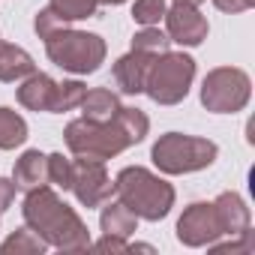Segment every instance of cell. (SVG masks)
<instances>
[{
	"label": "cell",
	"instance_id": "28",
	"mask_svg": "<svg viewBox=\"0 0 255 255\" xmlns=\"http://www.w3.org/2000/svg\"><path fill=\"white\" fill-rule=\"evenodd\" d=\"M15 192H18V186H15V180H9V177H0V213H3L12 201H15Z\"/></svg>",
	"mask_w": 255,
	"mask_h": 255
},
{
	"label": "cell",
	"instance_id": "10",
	"mask_svg": "<svg viewBox=\"0 0 255 255\" xmlns=\"http://www.w3.org/2000/svg\"><path fill=\"white\" fill-rule=\"evenodd\" d=\"M162 21H165L168 39L177 42V45H186V48L201 45L207 39V33H210L207 18L198 12V6H189V3H171V6H165Z\"/></svg>",
	"mask_w": 255,
	"mask_h": 255
},
{
	"label": "cell",
	"instance_id": "13",
	"mask_svg": "<svg viewBox=\"0 0 255 255\" xmlns=\"http://www.w3.org/2000/svg\"><path fill=\"white\" fill-rule=\"evenodd\" d=\"M54 90H57V81L45 72H30L21 87H18V102L30 111H51L54 105Z\"/></svg>",
	"mask_w": 255,
	"mask_h": 255
},
{
	"label": "cell",
	"instance_id": "7",
	"mask_svg": "<svg viewBox=\"0 0 255 255\" xmlns=\"http://www.w3.org/2000/svg\"><path fill=\"white\" fill-rule=\"evenodd\" d=\"M252 96V81L237 66H216L201 81V105L213 114H237Z\"/></svg>",
	"mask_w": 255,
	"mask_h": 255
},
{
	"label": "cell",
	"instance_id": "4",
	"mask_svg": "<svg viewBox=\"0 0 255 255\" xmlns=\"http://www.w3.org/2000/svg\"><path fill=\"white\" fill-rule=\"evenodd\" d=\"M45 54L54 66H60L72 75H90L105 63L108 45L99 33L60 27L51 36H45Z\"/></svg>",
	"mask_w": 255,
	"mask_h": 255
},
{
	"label": "cell",
	"instance_id": "21",
	"mask_svg": "<svg viewBox=\"0 0 255 255\" xmlns=\"http://www.w3.org/2000/svg\"><path fill=\"white\" fill-rule=\"evenodd\" d=\"M84 93H87V84H81V81H57L51 114H63V111L78 108L81 99H84Z\"/></svg>",
	"mask_w": 255,
	"mask_h": 255
},
{
	"label": "cell",
	"instance_id": "9",
	"mask_svg": "<svg viewBox=\"0 0 255 255\" xmlns=\"http://www.w3.org/2000/svg\"><path fill=\"white\" fill-rule=\"evenodd\" d=\"M219 237H222V225H219L216 210H213L210 201H192L180 213V219H177V240L183 246L198 249V246H210Z\"/></svg>",
	"mask_w": 255,
	"mask_h": 255
},
{
	"label": "cell",
	"instance_id": "24",
	"mask_svg": "<svg viewBox=\"0 0 255 255\" xmlns=\"http://www.w3.org/2000/svg\"><path fill=\"white\" fill-rule=\"evenodd\" d=\"M72 177V159L63 153H48V183L57 189H69Z\"/></svg>",
	"mask_w": 255,
	"mask_h": 255
},
{
	"label": "cell",
	"instance_id": "12",
	"mask_svg": "<svg viewBox=\"0 0 255 255\" xmlns=\"http://www.w3.org/2000/svg\"><path fill=\"white\" fill-rule=\"evenodd\" d=\"M210 204H213L216 219H219V225H222V237H225V234H228V237H237V234H243V231L249 228V207H246V201H243L237 192H222V195H216Z\"/></svg>",
	"mask_w": 255,
	"mask_h": 255
},
{
	"label": "cell",
	"instance_id": "11",
	"mask_svg": "<svg viewBox=\"0 0 255 255\" xmlns=\"http://www.w3.org/2000/svg\"><path fill=\"white\" fill-rule=\"evenodd\" d=\"M150 63H153V54H144V51H135V48L129 54L117 57V63L111 66V75H114V84L120 87V93H126V96L144 93Z\"/></svg>",
	"mask_w": 255,
	"mask_h": 255
},
{
	"label": "cell",
	"instance_id": "2",
	"mask_svg": "<svg viewBox=\"0 0 255 255\" xmlns=\"http://www.w3.org/2000/svg\"><path fill=\"white\" fill-rule=\"evenodd\" d=\"M21 216H24L27 228H33L48 246H54L60 252L90 249V231H87L84 219L51 189V183L27 189Z\"/></svg>",
	"mask_w": 255,
	"mask_h": 255
},
{
	"label": "cell",
	"instance_id": "27",
	"mask_svg": "<svg viewBox=\"0 0 255 255\" xmlns=\"http://www.w3.org/2000/svg\"><path fill=\"white\" fill-rule=\"evenodd\" d=\"M213 6L219 12H228V15H237V12H246L255 6V0H213Z\"/></svg>",
	"mask_w": 255,
	"mask_h": 255
},
{
	"label": "cell",
	"instance_id": "18",
	"mask_svg": "<svg viewBox=\"0 0 255 255\" xmlns=\"http://www.w3.org/2000/svg\"><path fill=\"white\" fill-rule=\"evenodd\" d=\"M27 141V120L6 108V105H0V150H15Z\"/></svg>",
	"mask_w": 255,
	"mask_h": 255
},
{
	"label": "cell",
	"instance_id": "1",
	"mask_svg": "<svg viewBox=\"0 0 255 255\" xmlns=\"http://www.w3.org/2000/svg\"><path fill=\"white\" fill-rule=\"evenodd\" d=\"M150 132V120L141 108H126L120 105V111L111 120H87L78 117L72 123H66V147L75 156L84 159H111L117 153H123L126 147H132L138 141H144V135Z\"/></svg>",
	"mask_w": 255,
	"mask_h": 255
},
{
	"label": "cell",
	"instance_id": "15",
	"mask_svg": "<svg viewBox=\"0 0 255 255\" xmlns=\"http://www.w3.org/2000/svg\"><path fill=\"white\" fill-rule=\"evenodd\" d=\"M99 228L102 234H117V237H132L138 231V216L126 207L123 201H105L99 213Z\"/></svg>",
	"mask_w": 255,
	"mask_h": 255
},
{
	"label": "cell",
	"instance_id": "17",
	"mask_svg": "<svg viewBox=\"0 0 255 255\" xmlns=\"http://www.w3.org/2000/svg\"><path fill=\"white\" fill-rule=\"evenodd\" d=\"M78 108L84 111L81 117H87V120H111L120 111V99L108 87H93V90L84 93V99H81Z\"/></svg>",
	"mask_w": 255,
	"mask_h": 255
},
{
	"label": "cell",
	"instance_id": "3",
	"mask_svg": "<svg viewBox=\"0 0 255 255\" xmlns=\"http://www.w3.org/2000/svg\"><path fill=\"white\" fill-rule=\"evenodd\" d=\"M114 195L117 201H123L138 219L147 222H159L171 213L174 207V186L168 180H162L159 174H153L144 165H126L117 171L114 177Z\"/></svg>",
	"mask_w": 255,
	"mask_h": 255
},
{
	"label": "cell",
	"instance_id": "8",
	"mask_svg": "<svg viewBox=\"0 0 255 255\" xmlns=\"http://www.w3.org/2000/svg\"><path fill=\"white\" fill-rule=\"evenodd\" d=\"M69 189L75 192L78 204H84V207H102V204L114 195V180L108 177L105 162L75 156V159H72Z\"/></svg>",
	"mask_w": 255,
	"mask_h": 255
},
{
	"label": "cell",
	"instance_id": "14",
	"mask_svg": "<svg viewBox=\"0 0 255 255\" xmlns=\"http://www.w3.org/2000/svg\"><path fill=\"white\" fill-rule=\"evenodd\" d=\"M12 180L18 189H33V186H42L48 183V156L39 153V150H24L18 159H15V168H12Z\"/></svg>",
	"mask_w": 255,
	"mask_h": 255
},
{
	"label": "cell",
	"instance_id": "25",
	"mask_svg": "<svg viewBox=\"0 0 255 255\" xmlns=\"http://www.w3.org/2000/svg\"><path fill=\"white\" fill-rule=\"evenodd\" d=\"M60 27H69V24H63V21H60L48 6H45V9H39V12H36V18H33V30L39 33V39L51 36V33H54V30H60Z\"/></svg>",
	"mask_w": 255,
	"mask_h": 255
},
{
	"label": "cell",
	"instance_id": "23",
	"mask_svg": "<svg viewBox=\"0 0 255 255\" xmlns=\"http://www.w3.org/2000/svg\"><path fill=\"white\" fill-rule=\"evenodd\" d=\"M162 15H165V0H135V6H132V18L141 27L159 24Z\"/></svg>",
	"mask_w": 255,
	"mask_h": 255
},
{
	"label": "cell",
	"instance_id": "29",
	"mask_svg": "<svg viewBox=\"0 0 255 255\" xmlns=\"http://www.w3.org/2000/svg\"><path fill=\"white\" fill-rule=\"evenodd\" d=\"M129 252H153V246H150V243H132Z\"/></svg>",
	"mask_w": 255,
	"mask_h": 255
},
{
	"label": "cell",
	"instance_id": "16",
	"mask_svg": "<svg viewBox=\"0 0 255 255\" xmlns=\"http://www.w3.org/2000/svg\"><path fill=\"white\" fill-rule=\"evenodd\" d=\"M30 72H36V63L24 48L0 42V81H21Z\"/></svg>",
	"mask_w": 255,
	"mask_h": 255
},
{
	"label": "cell",
	"instance_id": "30",
	"mask_svg": "<svg viewBox=\"0 0 255 255\" xmlns=\"http://www.w3.org/2000/svg\"><path fill=\"white\" fill-rule=\"evenodd\" d=\"M174 3H189V6H201L204 0H174Z\"/></svg>",
	"mask_w": 255,
	"mask_h": 255
},
{
	"label": "cell",
	"instance_id": "22",
	"mask_svg": "<svg viewBox=\"0 0 255 255\" xmlns=\"http://www.w3.org/2000/svg\"><path fill=\"white\" fill-rule=\"evenodd\" d=\"M168 33H162L156 24L153 27H141L135 36H132V48L135 51H144V54H162V51H168Z\"/></svg>",
	"mask_w": 255,
	"mask_h": 255
},
{
	"label": "cell",
	"instance_id": "26",
	"mask_svg": "<svg viewBox=\"0 0 255 255\" xmlns=\"http://www.w3.org/2000/svg\"><path fill=\"white\" fill-rule=\"evenodd\" d=\"M90 246L99 249V252H129V243H126V237H117V234H102L96 243L90 240Z\"/></svg>",
	"mask_w": 255,
	"mask_h": 255
},
{
	"label": "cell",
	"instance_id": "19",
	"mask_svg": "<svg viewBox=\"0 0 255 255\" xmlns=\"http://www.w3.org/2000/svg\"><path fill=\"white\" fill-rule=\"evenodd\" d=\"M48 249V243L33 231V228H18L15 234H9L3 243H0V255H42Z\"/></svg>",
	"mask_w": 255,
	"mask_h": 255
},
{
	"label": "cell",
	"instance_id": "5",
	"mask_svg": "<svg viewBox=\"0 0 255 255\" xmlns=\"http://www.w3.org/2000/svg\"><path fill=\"white\" fill-rule=\"evenodd\" d=\"M219 156L216 141L198 138V135H183V132H165L150 150L153 165L162 174H192L201 168H210Z\"/></svg>",
	"mask_w": 255,
	"mask_h": 255
},
{
	"label": "cell",
	"instance_id": "20",
	"mask_svg": "<svg viewBox=\"0 0 255 255\" xmlns=\"http://www.w3.org/2000/svg\"><path fill=\"white\" fill-rule=\"evenodd\" d=\"M48 9L63 24H72V21H84V18L96 15L99 0H48Z\"/></svg>",
	"mask_w": 255,
	"mask_h": 255
},
{
	"label": "cell",
	"instance_id": "6",
	"mask_svg": "<svg viewBox=\"0 0 255 255\" xmlns=\"http://www.w3.org/2000/svg\"><path fill=\"white\" fill-rule=\"evenodd\" d=\"M195 81V60L183 51H162L153 57L144 81V93L156 105H177L186 99Z\"/></svg>",
	"mask_w": 255,
	"mask_h": 255
},
{
	"label": "cell",
	"instance_id": "31",
	"mask_svg": "<svg viewBox=\"0 0 255 255\" xmlns=\"http://www.w3.org/2000/svg\"><path fill=\"white\" fill-rule=\"evenodd\" d=\"M99 3H108V6H120V3H126V0H99Z\"/></svg>",
	"mask_w": 255,
	"mask_h": 255
}]
</instances>
